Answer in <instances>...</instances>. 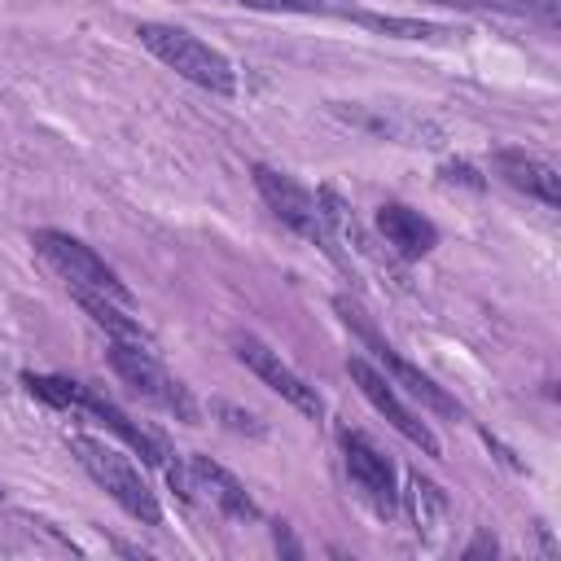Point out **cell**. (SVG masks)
Wrapping results in <instances>:
<instances>
[{
  "mask_svg": "<svg viewBox=\"0 0 561 561\" xmlns=\"http://www.w3.org/2000/svg\"><path fill=\"white\" fill-rule=\"evenodd\" d=\"M0 495H4V491H0Z\"/></svg>",
  "mask_w": 561,
  "mask_h": 561,
  "instance_id": "cell-23",
  "label": "cell"
},
{
  "mask_svg": "<svg viewBox=\"0 0 561 561\" xmlns=\"http://www.w3.org/2000/svg\"><path fill=\"white\" fill-rule=\"evenodd\" d=\"M333 307H337L342 324H346V329H351V333L364 342V351L373 355V364H377V368H381V373H386L394 386H403V390H408V399H416L425 412L447 416V421H460V416H465V408H460V403H456V399H451V394H447V390H443V386H438L430 373H421L416 364H408V359H403V355H399V351H394V346H390V342H386V337H381V333H377V329L364 320V311H359L355 302L337 298Z\"/></svg>",
  "mask_w": 561,
  "mask_h": 561,
  "instance_id": "cell-4",
  "label": "cell"
},
{
  "mask_svg": "<svg viewBox=\"0 0 561 561\" xmlns=\"http://www.w3.org/2000/svg\"><path fill=\"white\" fill-rule=\"evenodd\" d=\"M491 162H495V175H500L508 188H517V193L543 202L548 210L561 206V175H557L552 162H543V158H535V153H526V149H508V145L495 149Z\"/></svg>",
  "mask_w": 561,
  "mask_h": 561,
  "instance_id": "cell-11",
  "label": "cell"
},
{
  "mask_svg": "<svg viewBox=\"0 0 561 561\" xmlns=\"http://www.w3.org/2000/svg\"><path fill=\"white\" fill-rule=\"evenodd\" d=\"M22 386L35 394V399H44V403H53V408H66V412H79V416H96L114 438H123L131 451H140V460H149V465H158L162 473H167V482L184 495V500H193V473H188V460L180 465V460H171L175 451L158 438V434H149L140 421H131L114 399H105L101 390H92V386H83V381H70V377H48V373H22Z\"/></svg>",
  "mask_w": 561,
  "mask_h": 561,
  "instance_id": "cell-1",
  "label": "cell"
},
{
  "mask_svg": "<svg viewBox=\"0 0 561 561\" xmlns=\"http://www.w3.org/2000/svg\"><path fill=\"white\" fill-rule=\"evenodd\" d=\"M399 504L408 508V522H412L416 539H425V543L443 539L447 517H451V504H447V491H443L434 478H425L421 469H408V473H403Z\"/></svg>",
  "mask_w": 561,
  "mask_h": 561,
  "instance_id": "cell-15",
  "label": "cell"
},
{
  "mask_svg": "<svg viewBox=\"0 0 561 561\" xmlns=\"http://www.w3.org/2000/svg\"><path fill=\"white\" fill-rule=\"evenodd\" d=\"M337 443H342V465L359 491V500L377 513V517H390L399 508V482H394V465L390 456L364 438L359 430H337Z\"/></svg>",
  "mask_w": 561,
  "mask_h": 561,
  "instance_id": "cell-10",
  "label": "cell"
},
{
  "mask_svg": "<svg viewBox=\"0 0 561 561\" xmlns=\"http://www.w3.org/2000/svg\"><path fill=\"white\" fill-rule=\"evenodd\" d=\"M377 232H381L386 250H390L394 259H403V263L425 259V254L438 245V228H434L421 210H412V206H403V202H381V206H377Z\"/></svg>",
  "mask_w": 561,
  "mask_h": 561,
  "instance_id": "cell-12",
  "label": "cell"
},
{
  "mask_svg": "<svg viewBox=\"0 0 561 561\" xmlns=\"http://www.w3.org/2000/svg\"><path fill=\"white\" fill-rule=\"evenodd\" d=\"M66 443H70L75 460L88 469V478H92L127 517H136L140 526H162V504H158V495L149 491V482L140 478V469H136L114 443L92 438V434H70Z\"/></svg>",
  "mask_w": 561,
  "mask_h": 561,
  "instance_id": "cell-3",
  "label": "cell"
},
{
  "mask_svg": "<svg viewBox=\"0 0 561 561\" xmlns=\"http://www.w3.org/2000/svg\"><path fill=\"white\" fill-rule=\"evenodd\" d=\"M188 460V473H193V486L197 491H206V500L224 513V517H237V522H259L263 517V508L254 504V495L224 469V465H215L210 456H202V451H188L184 456Z\"/></svg>",
  "mask_w": 561,
  "mask_h": 561,
  "instance_id": "cell-13",
  "label": "cell"
},
{
  "mask_svg": "<svg viewBox=\"0 0 561 561\" xmlns=\"http://www.w3.org/2000/svg\"><path fill=\"white\" fill-rule=\"evenodd\" d=\"M333 114H342L346 123L373 131V136H386V140H399V145H438L443 131L408 110H377V105H333Z\"/></svg>",
  "mask_w": 561,
  "mask_h": 561,
  "instance_id": "cell-14",
  "label": "cell"
},
{
  "mask_svg": "<svg viewBox=\"0 0 561 561\" xmlns=\"http://www.w3.org/2000/svg\"><path fill=\"white\" fill-rule=\"evenodd\" d=\"M136 39L167 70H175L180 79H188V83H197V88H206L215 96H232L237 92V66L219 48H210L206 39H197L193 31L171 26V22H140L136 26Z\"/></svg>",
  "mask_w": 561,
  "mask_h": 561,
  "instance_id": "cell-2",
  "label": "cell"
},
{
  "mask_svg": "<svg viewBox=\"0 0 561 561\" xmlns=\"http://www.w3.org/2000/svg\"><path fill=\"white\" fill-rule=\"evenodd\" d=\"M346 373H351V381L359 386V394H364V399H368V403H373V408H377V412H381V416H386V421H390L416 451H425V456H443L438 434H434V430H430V425L399 399L394 381H390L368 355H351V359H346Z\"/></svg>",
  "mask_w": 561,
  "mask_h": 561,
  "instance_id": "cell-8",
  "label": "cell"
},
{
  "mask_svg": "<svg viewBox=\"0 0 561 561\" xmlns=\"http://www.w3.org/2000/svg\"><path fill=\"white\" fill-rule=\"evenodd\" d=\"M70 298L88 311V320H92L105 337H114V342H136V346H153V351H158L153 333L140 324V316L131 311V302H118V298L96 294V289H70Z\"/></svg>",
  "mask_w": 561,
  "mask_h": 561,
  "instance_id": "cell-16",
  "label": "cell"
},
{
  "mask_svg": "<svg viewBox=\"0 0 561 561\" xmlns=\"http://www.w3.org/2000/svg\"><path fill=\"white\" fill-rule=\"evenodd\" d=\"M232 355H237L267 390H276L294 412H302L307 421H320V416H324L320 390H316L302 373H294V368L280 359V351H272L263 337H254V333H232Z\"/></svg>",
  "mask_w": 561,
  "mask_h": 561,
  "instance_id": "cell-7",
  "label": "cell"
},
{
  "mask_svg": "<svg viewBox=\"0 0 561 561\" xmlns=\"http://www.w3.org/2000/svg\"><path fill=\"white\" fill-rule=\"evenodd\" d=\"M443 180H447V184H460V188H473V193H482V188H486V180L478 175V167H473V162H465V158L443 162Z\"/></svg>",
  "mask_w": 561,
  "mask_h": 561,
  "instance_id": "cell-21",
  "label": "cell"
},
{
  "mask_svg": "<svg viewBox=\"0 0 561 561\" xmlns=\"http://www.w3.org/2000/svg\"><path fill=\"white\" fill-rule=\"evenodd\" d=\"M215 412L224 416V425L228 430H237V434H250V438H263L267 434V425L254 416V412H245V408H237V403H228V399H219L215 403Z\"/></svg>",
  "mask_w": 561,
  "mask_h": 561,
  "instance_id": "cell-20",
  "label": "cell"
},
{
  "mask_svg": "<svg viewBox=\"0 0 561 561\" xmlns=\"http://www.w3.org/2000/svg\"><path fill=\"white\" fill-rule=\"evenodd\" d=\"M250 175H254V188H259L263 206H267L289 232H298V237H307V241L333 250V241H329V232H324V224H320V210H316V193H311V188H302L294 175H285V171H276V167H267V162H254Z\"/></svg>",
  "mask_w": 561,
  "mask_h": 561,
  "instance_id": "cell-9",
  "label": "cell"
},
{
  "mask_svg": "<svg viewBox=\"0 0 561 561\" xmlns=\"http://www.w3.org/2000/svg\"><path fill=\"white\" fill-rule=\"evenodd\" d=\"M456 9H486V13H508V18H526L539 22L543 31H557V0H443Z\"/></svg>",
  "mask_w": 561,
  "mask_h": 561,
  "instance_id": "cell-18",
  "label": "cell"
},
{
  "mask_svg": "<svg viewBox=\"0 0 561 561\" xmlns=\"http://www.w3.org/2000/svg\"><path fill=\"white\" fill-rule=\"evenodd\" d=\"M0 390H4V381H0Z\"/></svg>",
  "mask_w": 561,
  "mask_h": 561,
  "instance_id": "cell-22",
  "label": "cell"
},
{
  "mask_svg": "<svg viewBox=\"0 0 561 561\" xmlns=\"http://www.w3.org/2000/svg\"><path fill=\"white\" fill-rule=\"evenodd\" d=\"M359 26H368L377 35H390V39H421V44H434V39H451L456 35L451 26H438V22L399 18V13H368V9H359Z\"/></svg>",
  "mask_w": 561,
  "mask_h": 561,
  "instance_id": "cell-17",
  "label": "cell"
},
{
  "mask_svg": "<svg viewBox=\"0 0 561 561\" xmlns=\"http://www.w3.org/2000/svg\"><path fill=\"white\" fill-rule=\"evenodd\" d=\"M105 359H110V368L118 373V381L123 386H131L140 399H149L153 408H162V412H171L175 421H184V425H197V399L188 394V386L180 381V377H171L167 368H162V359H158V351L153 346H136V342H105Z\"/></svg>",
  "mask_w": 561,
  "mask_h": 561,
  "instance_id": "cell-5",
  "label": "cell"
},
{
  "mask_svg": "<svg viewBox=\"0 0 561 561\" xmlns=\"http://www.w3.org/2000/svg\"><path fill=\"white\" fill-rule=\"evenodd\" d=\"M31 245L66 280V289H96V294H110L118 302H131V289L123 285V276L79 237L61 232V228H39V232H31Z\"/></svg>",
  "mask_w": 561,
  "mask_h": 561,
  "instance_id": "cell-6",
  "label": "cell"
},
{
  "mask_svg": "<svg viewBox=\"0 0 561 561\" xmlns=\"http://www.w3.org/2000/svg\"><path fill=\"white\" fill-rule=\"evenodd\" d=\"M245 9H267V13H307V18H342L359 22V4L351 0H237Z\"/></svg>",
  "mask_w": 561,
  "mask_h": 561,
  "instance_id": "cell-19",
  "label": "cell"
}]
</instances>
